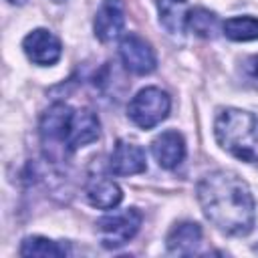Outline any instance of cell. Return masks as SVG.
I'll use <instances>...</instances> for the list:
<instances>
[{
    "label": "cell",
    "instance_id": "cell-19",
    "mask_svg": "<svg viewBox=\"0 0 258 258\" xmlns=\"http://www.w3.org/2000/svg\"><path fill=\"white\" fill-rule=\"evenodd\" d=\"M52 2H64V0H52Z\"/></svg>",
    "mask_w": 258,
    "mask_h": 258
},
{
    "label": "cell",
    "instance_id": "cell-5",
    "mask_svg": "<svg viewBox=\"0 0 258 258\" xmlns=\"http://www.w3.org/2000/svg\"><path fill=\"white\" fill-rule=\"evenodd\" d=\"M141 212L135 208H129L121 214H113V216H105L97 222V232L101 238V244L109 250L121 248L125 246L137 232L141 226Z\"/></svg>",
    "mask_w": 258,
    "mask_h": 258
},
{
    "label": "cell",
    "instance_id": "cell-15",
    "mask_svg": "<svg viewBox=\"0 0 258 258\" xmlns=\"http://www.w3.org/2000/svg\"><path fill=\"white\" fill-rule=\"evenodd\" d=\"M222 30L230 40H238V42L254 40V38H258V18H254V16H234V18H228L222 24Z\"/></svg>",
    "mask_w": 258,
    "mask_h": 258
},
{
    "label": "cell",
    "instance_id": "cell-8",
    "mask_svg": "<svg viewBox=\"0 0 258 258\" xmlns=\"http://www.w3.org/2000/svg\"><path fill=\"white\" fill-rule=\"evenodd\" d=\"M125 26V6L123 0H103L95 14V36L101 42H109L121 34Z\"/></svg>",
    "mask_w": 258,
    "mask_h": 258
},
{
    "label": "cell",
    "instance_id": "cell-2",
    "mask_svg": "<svg viewBox=\"0 0 258 258\" xmlns=\"http://www.w3.org/2000/svg\"><path fill=\"white\" fill-rule=\"evenodd\" d=\"M101 133L97 115L91 109H73L67 103H54L40 119V139L46 149H58L62 155L95 141Z\"/></svg>",
    "mask_w": 258,
    "mask_h": 258
},
{
    "label": "cell",
    "instance_id": "cell-4",
    "mask_svg": "<svg viewBox=\"0 0 258 258\" xmlns=\"http://www.w3.org/2000/svg\"><path fill=\"white\" fill-rule=\"evenodd\" d=\"M169 107H171V101L165 91L157 87H145L131 99L127 107V115L137 127L151 129L167 117Z\"/></svg>",
    "mask_w": 258,
    "mask_h": 258
},
{
    "label": "cell",
    "instance_id": "cell-7",
    "mask_svg": "<svg viewBox=\"0 0 258 258\" xmlns=\"http://www.w3.org/2000/svg\"><path fill=\"white\" fill-rule=\"evenodd\" d=\"M22 48H24V54L34 64H40V67L54 64L62 54L60 40L46 28H36L30 34H26L22 40Z\"/></svg>",
    "mask_w": 258,
    "mask_h": 258
},
{
    "label": "cell",
    "instance_id": "cell-6",
    "mask_svg": "<svg viewBox=\"0 0 258 258\" xmlns=\"http://www.w3.org/2000/svg\"><path fill=\"white\" fill-rule=\"evenodd\" d=\"M119 56H121L125 69L135 75H149L157 67L155 50L143 36H139L135 32H129L121 38Z\"/></svg>",
    "mask_w": 258,
    "mask_h": 258
},
{
    "label": "cell",
    "instance_id": "cell-17",
    "mask_svg": "<svg viewBox=\"0 0 258 258\" xmlns=\"http://www.w3.org/2000/svg\"><path fill=\"white\" fill-rule=\"evenodd\" d=\"M246 71H248V75L258 83V56H252V58L246 60Z\"/></svg>",
    "mask_w": 258,
    "mask_h": 258
},
{
    "label": "cell",
    "instance_id": "cell-13",
    "mask_svg": "<svg viewBox=\"0 0 258 258\" xmlns=\"http://www.w3.org/2000/svg\"><path fill=\"white\" fill-rule=\"evenodd\" d=\"M157 10H159V22L169 34L173 36L183 34L189 14L185 0H157Z\"/></svg>",
    "mask_w": 258,
    "mask_h": 258
},
{
    "label": "cell",
    "instance_id": "cell-16",
    "mask_svg": "<svg viewBox=\"0 0 258 258\" xmlns=\"http://www.w3.org/2000/svg\"><path fill=\"white\" fill-rule=\"evenodd\" d=\"M187 26L204 38H214L220 30V20L214 12L206 10V8H196L187 14Z\"/></svg>",
    "mask_w": 258,
    "mask_h": 258
},
{
    "label": "cell",
    "instance_id": "cell-18",
    "mask_svg": "<svg viewBox=\"0 0 258 258\" xmlns=\"http://www.w3.org/2000/svg\"><path fill=\"white\" fill-rule=\"evenodd\" d=\"M8 2H10V4H18V6H20V4H24L26 0H8Z\"/></svg>",
    "mask_w": 258,
    "mask_h": 258
},
{
    "label": "cell",
    "instance_id": "cell-9",
    "mask_svg": "<svg viewBox=\"0 0 258 258\" xmlns=\"http://www.w3.org/2000/svg\"><path fill=\"white\" fill-rule=\"evenodd\" d=\"M145 151L131 141H117L111 157H109V169L115 175H135L145 171Z\"/></svg>",
    "mask_w": 258,
    "mask_h": 258
},
{
    "label": "cell",
    "instance_id": "cell-12",
    "mask_svg": "<svg viewBox=\"0 0 258 258\" xmlns=\"http://www.w3.org/2000/svg\"><path fill=\"white\" fill-rule=\"evenodd\" d=\"M87 200L93 208H99V210H111V208H117L123 200V191L121 187L111 181V179H105V177H99V179H93L87 189Z\"/></svg>",
    "mask_w": 258,
    "mask_h": 258
},
{
    "label": "cell",
    "instance_id": "cell-14",
    "mask_svg": "<svg viewBox=\"0 0 258 258\" xmlns=\"http://www.w3.org/2000/svg\"><path fill=\"white\" fill-rule=\"evenodd\" d=\"M69 250L60 246L54 240L42 238V236H28L20 244V256H40V258H50V256H67Z\"/></svg>",
    "mask_w": 258,
    "mask_h": 258
},
{
    "label": "cell",
    "instance_id": "cell-1",
    "mask_svg": "<svg viewBox=\"0 0 258 258\" xmlns=\"http://www.w3.org/2000/svg\"><path fill=\"white\" fill-rule=\"evenodd\" d=\"M198 202L204 216L224 234L246 236L254 228L256 206L248 183L226 169L206 173L198 181Z\"/></svg>",
    "mask_w": 258,
    "mask_h": 258
},
{
    "label": "cell",
    "instance_id": "cell-10",
    "mask_svg": "<svg viewBox=\"0 0 258 258\" xmlns=\"http://www.w3.org/2000/svg\"><path fill=\"white\" fill-rule=\"evenodd\" d=\"M151 153L155 157V161L163 167V169H173L177 167L183 157H185V141L181 137V133L169 129L163 131L161 135H157L151 143Z\"/></svg>",
    "mask_w": 258,
    "mask_h": 258
},
{
    "label": "cell",
    "instance_id": "cell-3",
    "mask_svg": "<svg viewBox=\"0 0 258 258\" xmlns=\"http://www.w3.org/2000/svg\"><path fill=\"white\" fill-rule=\"evenodd\" d=\"M214 133L222 149L242 161H258V115L226 109L216 117Z\"/></svg>",
    "mask_w": 258,
    "mask_h": 258
},
{
    "label": "cell",
    "instance_id": "cell-20",
    "mask_svg": "<svg viewBox=\"0 0 258 258\" xmlns=\"http://www.w3.org/2000/svg\"><path fill=\"white\" fill-rule=\"evenodd\" d=\"M256 252H258V246H256Z\"/></svg>",
    "mask_w": 258,
    "mask_h": 258
},
{
    "label": "cell",
    "instance_id": "cell-11",
    "mask_svg": "<svg viewBox=\"0 0 258 258\" xmlns=\"http://www.w3.org/2000/svg\"><path fill=\"white\" fill-rule=\"evenodd\" d=\"M167 250L171 254L189 256L194 254L202 244V228L196 222H179L175 224L167 234Z\"/></svg>",
    "mask_w": 258,
    "mask_h": 258
}]
</instances>
